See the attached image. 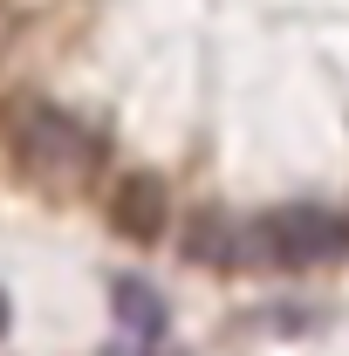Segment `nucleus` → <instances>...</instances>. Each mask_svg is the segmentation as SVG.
Returning a JSON list of instances; mask_svg holds the SVG:
<instances>
[{
	"label": "nucleus",
	"mask_w": 349,
	"mask_h": 356,
	"mask_svg": "<svg viewBox=\"0 0 349 356\" xmlns=\"http://www.w3.org/2000/svg\"><path fill=\"white\" fill-rule=\"evenodd\" d=\"M14 165L42 192H83L103 172V137L62 103H21L14 110Z\"/></svg>",
	"instance_id": "obj_1"
},
{
	"label": "nucleus",
	"mask_w": 349,
	"mask_h": 356,
	"mask_svg": "<svg viewBox=\"0 0 349 356\" xmlns=\"http://www.w3.org/2000/svg\"><path fill=\"white\" fill-rule=\"evenodd\" d=\"M110 309H117V322L131 329L137 343H158V336H165V302H158V288L137 281V274L110 281Z\"/></svg>",
	"instance_id": "obj_3"
},
{
	"label": "nucleus",
	"mask_w": 349,
	"mask_h": 356,
	"mask_svg": "<svg viewBox=\"0 0 349 356\" xmlns=\"http://www.w3.org/2000/svg\"><path fill=\"white\" fill-rule=\"evenodd\" d=\"M7 322H14V309H7V295H0V336H7Z\"/></svg>",
	"instance_id": "obj_4"
},
{
	"label": "nucleus",
	"mask_w": 349,
	"mask_h": 356,
	"mask_svg": "<svg viewBox=\"0 0 349 356\" xmlns=\"http://www.w3.org/2000/svg\"><path fill=\"white\" fill-rule=\"evenodd\" d=\"M110 356H144V343H124V350H110Z\"/></svg>",
	"instance_id": "obj_5"
},
{
	"label": "nucleus",
	"mask_w": 349,
	"mask_h": 356,
	"mask_svg": "<svg viewBox=\"0 0 349 356\" xmlns=\"http://www.w3.org/2000/svg\"><path fill=\"white\" fill-rule=\"evenodd\" d=\"M110 226L124 240H137V247L165 240L172 233V192H165V178L158 172H124L117 192H110Z\"/></svg>",
	"instance_id": "obj_2"
}]
</instances>
